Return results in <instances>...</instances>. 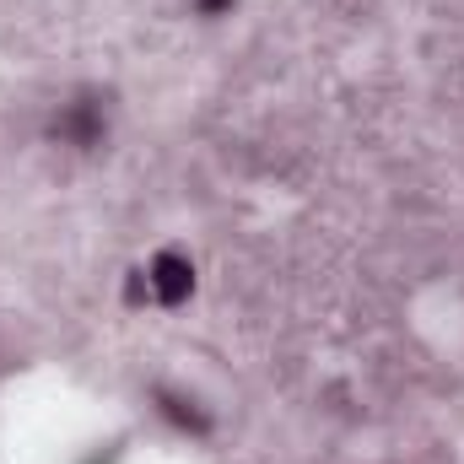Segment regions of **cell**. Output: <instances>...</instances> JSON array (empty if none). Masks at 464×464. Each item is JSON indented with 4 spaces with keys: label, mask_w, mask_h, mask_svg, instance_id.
I'll list each match as a JSON object with an SVG mask.
<instances>
[{
    "label": "cell",
    "mask_w": 464,
    "mask_h": 464,
    "mask_svg": "<svg viewBox=\"0 0 464 464\" xmlns=\"http://www.w3.org/2000/svg\"><path fill=\"white\" fill-rule=\"evenodd\" d=\"M103 135H109V98H98V92H76L71 103H60L54 119H49V140L76 146V151L103 146Z\"/></svg>",
    "instance_id": "obj_1"
},
{
    "label": "cell",
    "mask_w": 464,
    "mask_h": 464,
    "mask_svg": "<svg viewBox=\"0 0 464 464\" xmlns=\"http://www.w3.org/2000/svg\"><path fill=\"white\" fill-rule=\"evenodd\" d=\"M146 286H151V303L179 308V303H189V292H195V265H189L179 248H162V254L146 265Z\"/></svg>",
    "instance_id": "obj_2"
},
{
    "label": "cell",
    "mask_w": 464,
    "mask_h": 464,
    "mask_svg": "<svg viewBox=\"0 0 464 464\" xmlns=\"http://www.w3.org/2000/svg\"><path fill=\"white\" fill-rule=\"evenodd\" d=\"M157 400H162V416H168L179 432H195V438H206V432H211V416H206L195 400H184V394H168V389H157Z\"/></svg>",
    "instance_id": "obj_3"
},
{
    "label": "cell",
    "mask_w": 464,
    "mask_h": 464,
    "mask_svg": "<svg viewBox=\"0 0 464 464\" xmlns=\"http://www.w3.org/2000/svg\"><path fill=\"white\" fill-rule=\"evenodd\" d=\"M232 5H237V0H195V11H200V16H227Z\"/></svg>",
    "instance_id": "obj_4"
}]
</instances>
